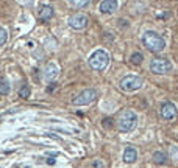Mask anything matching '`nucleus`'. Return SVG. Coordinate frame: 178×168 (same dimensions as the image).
<instances>
[{"label":"nucleus","mask_w":178,"mask_h":168,"mask_svg":"<svg viewBox=\"0 0 178 168\" xmlns=\"http://www.w3.org/2000/svg\"><path fill=\"white\" fill-rule=\"evenodd\" d=\"M67 24L72 30H77V31H78V30H84L88 26V17L84 16V14H80V13L72 14V16L69 17Z\"/></svg>","instance_id":"obj_8"},{"label":"nucleus","mask_w":178,"mask_h":168,"mask_svg":"<svg viewBox=\"0 0 178 168\" xmlns=\"http://www.w3.org/2000/svg\"><path fill=\"white\" fill-rule=\"evenodd\" d=\"M69 5L73 6V8L80 9V8H84V6L89 5V0H67Z\"/></svg>","instance_id":"obj_14"},{"label":"nucleus","mask_w":178,"mask_h":168,"mask_svg":"<svg viewBox=\"0 0 178 168\" xmlns=\"http://www.w3.org/2000/svg\"><path fill=\"white\" fill-rule=\"evenodd\" d=\"M130 61H131V64H134V66H139V64H142V61H144V55L136 51V53H133V55H131Z\"/></svg>","instance_id":"obj_17"},{"label":"nucleus","mask_w":178,"mask_h":168,"mask_svg":"<svg viewBox=\"0 0 178 168\" xmlns=\"http://www.w3.org/2000/svg\"><path fill=\"white\" fill-rule=\"evenodd\" d=\"M150 70L156 75H164L172 70V62L166 58H156L150 62Z\"/></svg>","instance_id":"obj_6"},{"label":"nucleus","mask_w":178,"mask_h":168,"mask_svg":"<svg viewBox=\"0 0 178 168\" xmlns=\"http://www.w3.org/2000/svg\"><path fill=\"white\" fill-rule=\"evenodd\" d=\"M142 44L147 50H150L152 53H160L166 48V39L158 34L153 30H147V31L142 34Z\"/></svg>","instance_id":"obj_1"},{"label":"nucleus","mask_w":178,"mask_h":168,"mask_svg":"<svg viewBox=\"0 0 178 168\" xmlns=\"http://www.w3.org/2000/svg\"><path fill=\"white\" fill-rule=\"evenodd\" d=\"M97 97H99V93L95 89H84L72 100V104L73 106H88L97 100Z\"/></svg>","instance_id":"obj_5"},{"label":"nucleus","mask_w":178,"mask_h":168,"mask_svg":"<svg viewBox=\"0 0 178 168\" xmlns=\"http://www.w3.org/2000/svg\"><path fill=\"white\" fill-rule=\"evenodd\" d=\"M53 14H55V11H53V6L52 5H42L41 9H39V14H38V19H39V22H49L50 19L53 17Z\"/></svg>","instance_id":"obj_11"},{"label":"nucleus","mask_w":178,"mask_h":168,"mask_svg":"<svg viewBox=\"0 0 178 168\" xmlns=\"http://www.w3.org/2000/svg\"><path fill=\"white\" fill-rule=\"evenodd\" d=\"M160 117L164 121H172L177 118V106L172 101H164L160 106Z\"/></svg>","instance_id":"obj_7"},{"label":"nucleus","mask_w":178,"mask_h":168,"mask_svg":"<svg viewBox=\"0 0 178 168\" xmlns=\"http://www.w3.org/2000/svg\"><path fill=\"white\" fill-rule=\"evenodd\" d=\"M138 125V115L136 112H133L131 109H125L119 114V118H117V128L119 131L127 134V132H131Z\"/></svg>","instance_id":"obj_2"},{"label":"nucleus","mask_w":178,"mask_h":168,"mask_svg":"<svg viewBox=\"0 0 178 168\" xmlns=\"http://www.w3.org/2000/svg\"><path fill=\"white\" fill-rule=\"evenodd\" d=\"M142 84H144V79L141 78V76L138 75H127L123 76L120 79V83H119V87H120V90L123 92L130 93V92H136L142 87Z\"/></svg>","instance_id":"obj_4"},{"label":"nucleus","mask_w":178,"mask_h":168,"mask_svg":"<svg viewBox=\"0 0 178 168\" xmlns=\"http://www.w3.org/2000/svg\"><path fill=\"white\" fill-rule=\"evenodd\" d=\"M11 90V86L8 79H0V95H8Z\"/></svg>","instance_id":"obj_15"},{"label":"nucleus","mask_w":178,"mask_h":168,"mask_svg":"<svg viewBox=\"0 0 178 168\" xmlns=\"http://www.w3.org/2000/svg\"><path fill=\"white\" fill-rule=\"evenodd\" d=\"M6 42H8V31L3 26H0V47H3Z\"/></svg>","instance_id":"obj_19"},{"label":"nucleus","mask_w":178,"mask_h":168,"mask_svg":"<svg viewBox=\"0 0 178 168\" xmlns=\"http://www.w3.org/2000/svg\"><path fill=\"white\" fill-rule=\"evenodd\" d=\"M58 72H60V68H58L56 62H53V61H50V62L45 64L44 67V79L49 83H52L53 79L58 76Z\"/></svg>","instance_id":"obj_9"},{"label":"nucleus","mask_w":178,"mask_h":168,"mask_svg":"<svg viewBox=\"0 0 178 168\" xmlns=\"http://www.w3.org/2000/svg\"><path fill=\"white\" fill-rule=\"evenodd\" d=\"M25 168H31V167H25Z\"/></svg>","instance_id":"obj_24"},{"label":"nucleus","mask_w":178,"mask_h":168,"mask_svg":"<svg viewBox=\"0 0 178 168\" xmlns=\"http://www.w3.org/2000/svg\"><path fill=\"white\" fill-rule=\"evenodd\" d=\"M138 159V151L131 146H127L123 151V162L125 163H134Z\"/></svg>","instance_id":"obj_12"},{"label":"nucleus","mask_w":178,"mask_h":168,"mask_svg":"<svg viewBox=\"0 0 178 168\" xmlns=\"http://www.w3.org/2000/svg\"><path fill=\"white\" fill-rule=\"evenodd\" d=\"M22 2H24V3H31L33 0H22Z\"/></svg>","instance_id":"obj_23"},{"label":"nucleus","mask_w":178,"mask_h":168,"mask_svg":"<svg viewBox=\"0 0 178 168\" xmlns=\"http://www.w3.org/2000/svg\"><path fill=\"white\" fill-rule=\"evenodd\" d=\"M119 25H120V26H128V20H123V19H120V20H119Z\"/></svg>","instance_id":"obj_20"},{"label":"nucleus","mask_w":178,"mask_h":168,"mask_svg":"<svg viewBox=\"0 0 178 168\" xmlns=\"http://www.w3.org/2000/svg\"><path fill=\"white\" fill-rule=\"evenodd\" d=\"M152 160L156 163V165H166V163L169 162L167 154H166V152H162V151H155L153 154H152Z\"/></svg>","instance_id":"obj_13"},{"label":"nucleus","mask_w":178,"mask_h":168,"mask_svg":"<svg viewBox=\"0 0 178 168\" xmlns=\"http://www.w3.org/2000/svg\"><path fill=\"white\" fill-rule=\"evenodd\" d=\"M119 6L117 0H102L99 5V11L102 14H113Z\"/></svg>","instance_id":"obj_10"},{"label":"nucleus","mask_w":178,"mask_h":168,"mask_svg":"<svg viewBox=\"0 0 178 168\" xmlns=\"http://www.w3.org/2000/svg\"><path fill=\"white\" fill-rule=\"evenodd\" d=\"M110 121H111V120H110V118H106V120H105V121H103V125H105V126H106V128H110Z\"/></svg>","instance_id":"obj_21"},{"label":"nucleus","mask_w":178,"mask_h":168,"mask_svg":"<svg viewBox=\"0 0 178 168\" xmlns=\"http://www.w3.org/2000/svg\"><path fill=\"white\" fill-rule=\"evenodd\" d=\"M89 168H106V167H105V163H103L102 159L95 157V159H92L91 162H89Z\"/></svg>","instance_id":"obj_18"},{"label":"nucleus","mask_w":178,"mask_h":168,"mask_svg":"<svg viewBox=\"0 0 178 168\" xmlns=\"http://www.w3.org/2000/svg\"><path fill=\"white\" fill-rule=\"evenodd\" d=\"M30 95H31V89H30L27 84H24V86L19 89V97L24 98V100H27V98H30Z\"/></svg>","instance_id":"obj_16"},{"label":"nucleus","mask_w":178,"mask_h":168,"mask_svg":"<svg viewBox=\"0 0 178 168\" xmlns=\"http://www.w3.org/2000/svg\"><path fill=\"white\" fill-rule=\"evenodd\" d=\"M47 163H49V165H53V163H55V159H49Z\"/></svg>","instance_id":"obj_22"},{"label":"nucleus","mask_w":178,"mask_h":168,"mask_svg":"<svg viewBox=\"0 0 178 168\" xmlns=\"http://www.w3.org/2000/svg\"><path fill=\"white\" fill-rule=\"evenodd\" d=\"M88 62H89V66H91V68H94V70H97V72H102L108 67L110 55H108V51L103 50V48H97V50H94L91 53Z\"/></svg>","instance_id":"obj_3"}]
</instances>
